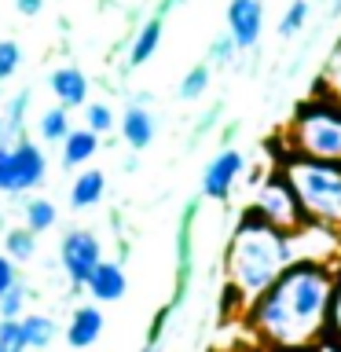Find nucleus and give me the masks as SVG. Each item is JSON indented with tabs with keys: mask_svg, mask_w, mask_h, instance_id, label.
<instances>
[{
	"mask_svg": "<svg viewBox=\"0 0 341 352\" xmlns=\"http://www.w3.org/2000/svg\"><path fill=\"white\" fill-rule=\"evenodd\" d=\"M19 66H22V44L4 37V41H0V85L11 81V74H15Z\"/></svg>",
	"mask_w": 341,
	"mask_h": 352,
	"instance_id": "b1692460",
	"label": "nucleus"
},
{
	"mask_svg": "<svg viewBox=\"0 0 341 352\" xmlns=\"http://www.w3.org/2000/svg\"><path fill=\"white\" fill-rule=\"evenodd\" d=\"M206 88H209V66L198 63V66H191V70L184 74V81H180V99H202Z\"/></svg>",
	"mask_w": 341,
	"mask_h": 352,
	"instance_id": "4be33fe9",
	"label": "nucleus"
},
{
	"mask_svg": "<svg viewBox=\"0 0 341 352\" xmlns=\"http://www.w3.org/2000/svg\"><path fill=\"white\" fill-rule=\"evenodd\" d=\"M15 283H19V268H15V261H11L8 253H0V294H8Z\"/></svg>",
	"mask_w": 341,
	"mask_h": 352,
	"instance_id": "7c9ffc66",
	"label": "nucleus"
},
{
	"mask_svg": "<svg viewBox=\"0 0 341 352\" xmlns=\"http://www.w3.org/2000/svg\"><path fill=\"white\" fill-rule=\"evenodd\" d=\"M0 143H15V136H11V129H8L4 118H0Z\"/></svg>",
	"mask_w": 341,
	"mask_h": 352,
	"instance_id": "72a5a7b5",
	"label": "nucleus"
},
{
	"mask_svg": "<svg viewBox=\"0 0 341 352\" xmlns=\"http://www.w3.org/2000/svg\"><path fill=\"white\" fill-rule=\"evenodd\" d=\"M264 30V4L261 0H228V37L239 52L257 48Z\"/></svg>",
	"mask_w": 341,
	"mask_h": 352,
	"instance_id": "1a4fd4ad",
	"label": "nucleus"
},
{
	"mask_svg": "<svg viewBox=\"0 0 341 352\" xmlns=\"http://www.w3.org/2000/svg\"><path fill=\"white\" fill-rule=\"evenodd\" d=\"M99 154V136L92 129H70L63 136V169H81Z\"/></svg>",
	"mask_w": 341,
	"mask_h": 352,
	"instance_id": "4468645a",
	"label": "nucleus"
},
{
	"mask_svg": "<svg viewBox=\"0 0 341 352\" xmlns=\"http://www.w3.org/2000/svg\"><path fill=\"white\" fill-rule=\"evenodd\" d=\"M48 85H52V96H55V103L66 107V110H81L88 103V77L81 66H59V70H52L48 77Z\"/></svg>",
	"mask_w": 341,
	"mask_h": 352,
	"instance_id": "9b49d317",
	"label": "nucleus"
},
{
	"mask_svg": "<svg viewBox=\"0 0 341 352\" xmlns=\"http://www.w3.org/2000/svg\"><path fill=\"white\" fill-rule=\"evenodd\" d=\"M327 334L341 338V272H334V290H330L327 305Z\"/></svg>",
	"mask_w": 341,
	"mask_h": 352,
	"instance_id": "cd10ccee",
	"label": "nucleus"
},
{
	"mask_svg": "<svg viewBox=\"0 0 341 352\" xmlns=\"http://www.w3.org/2000/svg\"><path fill=\"white\" fill-rule=\"evenodd\" d=\"M272 352H275V349H272Z\"/></svg>",
	"mask_w": 341,
	"mask_h": 352,
	"instance_id": "e433bc0d",
	"label": "nucleus"
},
{
	"mask_svg": "<svg viewBox=\"0 0 341 352\" xmlns=\"http://www.w3.org/2000/svg\"><path fill=\"white\" fill-rule=\"evenodd\" d=\"M11 154H15V187H11V195L37 191L44 184V176H48V154H44V147H37L26 136H19L11 143Z\"/></svg>",
	"mask_w": 341,
	"mask_h": 352,
	"instance_id": "6e6552de",
	"label": "nucleus"
},
{
	"mask_svg": "<svg viewBox=\"0 0 341 352\" xmlns=\"http://www.w3.org/2000/svg\"><path fill=\"white\" fill-rule=\"evenodd\" d=\"M283 143L297 158L341 165V107L334 99H308V103H301L283 132Z\"/></svg>",
	"mask_w": 341,
	"mask_h": 352,
	"instance_id": "20e7f679",
	"label": "nucleus"
},
{
	"mask_svg": "<svg viewBox=\"0 0 341 352\" xmlns=\"http://www.w3.org/2000/svg\"><path fill=\"white\" fill-rule=\"evenodd\" d=\"M26 308V286L15 283L8 294H0V319H19Z\"/></svg>",
	"mask_w": 341,
	"mask_h": 352,
	"instance_id": "bb28decb",
	"label": "nucleus"
},
{
	"mask_svg": "<svg viewBox=\"0 0 341 352\" xmlns=\"http://www.w3.org/2000/svg\"><path fill=\"white\" fill-rule=\"evenodd\" d=\"M253 213L264 217L268 224H275L279 231H297L305 224V213H301V202H297L290 180L283 176V169L268 173L257 187V195H253Z\"/></svg>",
	"mask_w": 341,
	"mask_h": 352,
	"instance_id": "39448f33",
	"label": "nucleus"
},
{
	"mask_svg": "<svg viewBox=\"0 0 341 352\" xmlns=\"http://www.w3.org/2000/svg\"><path fill=\"white\" fill-rule=\"evenodd\" d=\"M15 187V154H11V143H0V195H11Z\"/></svg>",
	"mask_w": 341,
	"mask_h": 352,
	"instance_id": "c85d7f7f",
	"label": "nucleus"
},
{
	"mask_svg": "<svg viewBox=\"0 0 341 352\" xmlns=\"http://www.w3.org/2000/svg\"><path fill=\"white\" fill-rule=\"evenodd\" d=\"M15 8L22 11V15H41V11H44V0H15Z\"/></svg>",
	"mask_w": 341,
	"mask_h": 352,
	"instance_id": "473e14b6",
	"label": "nucleus"
},
{
	"mask_svg": "<svg viewBox=\"0 0 341 352\" xmlns=\"http://www.w3.org/2000/svg\"><path fill=\"white\" fill-rule=\"evenodd\" d=\"M103 195H107L103 169H85V173L74 176V184H70V206L74 209H92V206L103 202Z\"/></svg>",
	"mask_w": 341,
	"mask_h": 352,
	"instance_id": "2eb2a0df",
	"label": "nucleus"
},
{
	"mask_svg": "<svg viewBox=\"0 0 341 352\" xmlns=\"http://www.w3.org/2000/svg\"><path fill=\"white\" fill-rule=\"evenodd\" d=\"M0 352H30L19 319H0Z\"/></svg>",
	"mask_w": 341,
	"mask_h": 352,
	"instance_id": "393cba45",
	"label": "nucleus"
},
{
	"mask_svg": "<svg viewBox=\"0 0 341 352\" xmlns=\"http://www.w3.org/2000/svg\"><path fill=\"white\" fill-rule=\"evenodd\" d=\"M4 253L11 261H30L37 253V235L30 228H8L4 231Z\"/></svg>",
	"mask_w": 341,
	"mask_h": 352,
	"instance_id": "aec40b11",
	"label": "nucleus"
},
{
	"mask_svg": "<svg viewBox=\"0 0 341 352\" xmlns=\"http://www.w3.org/2000/svg\"><path fill=\"white\" fill-rule=\"evenodd\" d=\"M334 11H341V0H334Z\"/></svg>",
	"mask_w": 341,
	"mask_h": 352,
	"instance_id": "c9c22d12",
	"label": "nucleus"
},
{
	"mask_svg": "<svg viewBox=\"0 0 341 352\" xmlns=\"http://www.w3.org/2000/svg\"><path fill=\"white\" fill-rule=\"evenodd\" d=\"M308 11H312L308 0H290V8H286L283 19H279V37H297L308 22Z\"/></svg>",
	"mask_w": 341,
	"mask_h": 352,
	"instance_id": "412c9836",
	"label": "nucleus"
},
{
	"mask_svg": "<svg viewBox=\"0 0 341 352\" xmlns=\"http://www.w3.org/2000/svg\"><path fill=\"white\" fill-rule=\"evenodd\" d=\"M235 52H239V48L231 44V37L224 33L220 41H213V48H209V59H213V63H231V55H235Z\"/></svg>",
	"mask_w": 341,
	"mask_h": 352,
	"instance_id": "2f4dec72",
	"label": "nucleus"
},
{
	"mask_svg": "<svg viewBox=\"0 0 341 352\" xmlns=\"http://www.w3.org/2000/svg\"><path fill=\"white\" fill-rule=\"evenodd\" d=\"M330 290H334V268L330 264L294 261L246 308V323L275 352H305L327 334Z\"/></svg>",
	"mask_w": 341,
	"mask_h": 352,
	"instance_id": "f257e3e1",
	"label": "nucleus"
},
{
	"mask_svg": "<svg viewBox=\"0 0 341 352\" xmlns=\"http://www.w3.org/2000/svg\"><path fill=\"white\" fill-rule=\"evenodd\" d=\"M294 257V242L290 231H279L268 224L264 217H257L253 209L239 217L235 231L228 239V253H224V294L228 305L246 308L290 268Z\"/></svg>",
	"mask_w": 341,
	"mask_h": 352,
	"instance_id": "f03ea898",
	"label": "nucleus"
},
{
	"mask_svg": "<svg viewBox=\"0 0 341 352\" xmlns=\"http://www.w3.org/2000/svg\"><path fill=\"white\" fill-rule=\"evenodd\" d=\"M85 129H92L96 136H107L114 129V110L107 103H85Z\"/></svg>",
	"mask_w": 341,
	"mask_h": 352,
	"instance_id": "5701e85b",
	"label": "nucleus"
},
{
	"mask_svg": "<svg viewBox=\"0 0 341 352\" xmlns=\"http://www.w3.org/2000/svg\"><path fill=\"white\" fill-rule=\"evenodd\" d=\"M283 176L290 180L305 220L341 231V165L290 154L283 162Z\"/></svg>",
	"mask_w": 341,
	"mask_h": 352,
	"instance_id": "7ed1b4c3",
	"label": "nucleus"
},
{
	"mask_svg": "<svg viewBox=\"0 0 341 352\" xmlns=\"http://www.w3.org/2000/svg\"><path fill=\"white\" fill-rule=\"evenodd\" d=\"M242 169H246V154H242L239 147L217 151L213 158H209L206 173H202V195L213 198V202H224V198L235 191Z\"/></svg>",
	"mask_w": 341,
	"mask_h": 352,
	"instance_id": "0eeeda50",
	"label": "nucleus"
},
{
	"mask_svg": "<svg viewBox=\"0 0 341 352\" xmlns=\"http://www.w3.org/2000/svg\"><path fill=\"white\" fill-rule=\"evenodd\" d=\"M107 319L99 312V305H77L70 312V323H66V345L70 349H88L96 345L99 334H103Z\"/></svg>",
	"mask_w": 341,
	"mask_h": 352,
	"instance_id": "f8f14e48",
	"label": "nucleus"
},
{
	"mask_svg": "<svg viewBox=\"0 0 341 352\" xmlns=\"http://www.w3.org/2000/svg\"><path fill=\"white\" fill-rule=\"evenodd\" d=\"M140 352H154V341H147V345H143Z\"/></svg>",
	"mask_w": 341,
	"mask_h": 352,
	"instance_id": "f704fd0d",
	"label": "nucleus"
},
{
	"mask_svg": "<svg viewBox=\"0 0 341 352\" xmlns=\"http://www.w3.org/2000/svg\"><path fill=\"white\" fill-rule=\"evenodd\" d=\"M99 261H103V246H99V239L92 235V231L74 228L59 239V264H63L70 286H77V290L85 286V279L92 275V268Z\"/></svg>",
	"mask_w": 341,
	"mask_h": 352,
	"instance_id": "423d86ee",
	"label": "nucleus"
},
{
	"mask_svg": "<svg viewBox=\"0 0 341 352\" xmlns=\"http://www.w3.org/2000/svg\"><path fill=\"white\" fill-rule=\"evenodd\" d=\"M22 323V338H26V349H48L55 338H59V323L52 316H41V312H22L19 316Z\"/></svg>",
	"mask_w": 341,
	"mask_h": 352,
	"instance_id": "dca6fc26",
	"label": "nucleus"
},
{
	"mask_svg": "<svg viewBox=\"0 0 341 352\" xmlns=\"http://www.w3.org/2000/svg\"><path fill=\"white\" fill-rule=\"evenodd\" d=\"M118 129H121V140H125L132 151H147L151 143H154V132H158L154 114H151L147 107H140V103H132L125 114H121Z\"/></svg>",
	"mask_w": 341,
	"mask_h": 352,
	"instance_id": "ddd939ff",
	"label": "nucleus"
},
{
	"mask_svg": "<svg viewBox=\"0 0 341 352\" xmlns=\"http://www.w3.org/2000/svg\"><path fill=\"white\" fill-rule=\"evenodd\" d=\"M26 107H30V92H19L8 103V110H4V121H8V129H11L15 140L22 136V129H26Z\"/></svg>",
	"mask_w": 341,
	"mask_h": 352,
	"instance_id": "a878e982",
	"label": "nucleus"
},
{
	"mask_svg": "<svg viewBox=\"0 0 341 352\" xmlns=\"http://www.w3.org/2000/svg\"><path fill=\"white\" fill-rule=\"evenodd\" d=\"M158 44H162V19H147L140 26L136 41H132V48H129V63L132 66H143L154 52H158Z\"/></svg>",
	"mask_w": 341,
	"mask_h": 352,
	"instance_id": "a211bd4d",
	"label": "nucleus"
},
{
	"mask_svg": "<svg viewBox=\"0 0 341 352\" xmlns=\"http://www.w3.org/2000/svg\"><path fill=\"white\" fill-rule=\"evenodd\" d=\"M22 220H26V228L33 231V235H44V231H52L55 224H59V209H55L52 198H26Z\"/></svg>",
	"mask_w": 341,
	"mask_h": 352,
	"instance_id": "f3484780",
	"label": "nucleus"
},
{
	"mask_svg": "<svg viewBox=\"0 0 341 352\" xmlns=\"http://www.w3.org/2000/svg\"><path fill=\"white\" fill-rule=\"evenodd\" d=\"M323 81L330 85V96H334V103L341 107V44H338V52L330 55V63L323 70Z\"/></svg>",
	"mask_w": 341,
	"mask_h": 352,
	"instance_id": "c756f323",
	"label": "nucleus"
},
{
	"mask_svg": "<svg viewBox=\"0 0 341 352\" xmlns=\"http://www.w3.org/2000/svg\"><path fill=\"white\" fill-rule=\"evenodd\" d=\"M81 290L92 297L96 305L121 301V297H125V290H129V275H125V268H121L118 261H99L96 268H92V275L85 279Z\"/></svg>",
	"mask_w": 341,
	"mask_h": 352,
	"instance_id": "9d476101",
	"label": "nucleus"
},
{
	"mask_svg": "<svg viewBox=\"0 0 341 352\" xmlns=\"http://www.w3.org/2000/svg\"><path fill=\"white\" fill-rule=\"evenodd\" d=\"M70 110L66 107H52V110H44V114L37 118V132H41V140L44 143H63V136L70 132Z\"/></svg>",
	"mask_w": 341,
	"mask_h": 352,
	"instance_id": "6ab92c4d",
	"label": "nucleus"
}]
</instances>
